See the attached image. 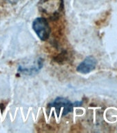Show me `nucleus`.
Wrapping results in <instances>:
<instances>
[{"label":"nucleus","mask_w":117,"mask_h":133,"mask_svg":"<svg viewBox=\"0 0 117 133\" xmlns=\"http://www.w3.org/2000/svg\"><path fill=\"white\" fill-rule=\"evenodd\" d=\"M64 7V0H40L38 3L39 11L52 20L59 17Z\"/></svg>","instance_id":"1"},{"label":"nucleus","mask_w":117,"mask_h":133,"mask_svg":"<svg viewBox=\"0 0 117 133\" xmlns=\"http://www.w3.org/2000/svg\"><path fill=\"white\" fill-rule=\"evenodd\" d=\"M74 103L65 98L58 97L48 105V108L54 109L58 116H66L73 110Z\"/></svg>","instance_id":"2"},{"label":"nucleus","mask_w":117,"mask_h":133,"mask_svg":"<svg viewBox=\"0 0 117 133\" xmlns=\"http://www.w3.org/2000/svg\"><path fill=\"white\" fill-rule=\"evenodd\" d=\"M33 29L42 41H45L49 38L51 30L47 19L44 17L35 19L33 23Z\"/></svg>","instance_id":"3"},{"label":"nucleus","mask_w":117,"mask_h":133,"mask_svg":"<svg viewBox=\"0 0 117 133\" xmlns=\"http://www.w3.org/2000/svg\"><path fill=\"white\" fill-rule=\"evenodd\" d=\"M43 65V60L41 58H37V59L33 60L28 63L23 64L19 65L17 71L19 74L27 76H30L37 74Z\"/></svg>","instance_id":"4"},{"label":"nucleus","mask_w":117,"mask_h":133,"mask_svg":"<svg viewBox=\"0 0 117 133\" xmlns=\"http://www.w3.org/2000/svg\"><path fill=\"white\" fill-rule=\"evenodd\" d=\"M97 60L95 57L92 56H88L77 66L76 71L81 74H88L95 69L97 66Z\"/></svg>","instance_id":"5"},{"label":"nucleus","mask_w":117,"mask_h":133,"mask_svg":"<svg viewBox=\"0 0 117 133\" xmlns=\"http://www.w3.org/2000/svg\"><path fill=\"white\" fill-rule=\"evenodd\" d=\"M20 0H0V3L3 4H10V5H14L17 4Z\"/></svg>","instance_id":"6"},{"label":"nucleus","mask_w":117,"mask_h":133,"mask_svg":"<svg viewBox=\"0 0 117 133\" xmlns=\"http://www.w3.org/2000/svg\"><path fill=\"white\" fill-rule=\"evenodd\" d=\"M4 108H5V106L3 104H0V116L2 115V112L4 111Z\"/></svg>","instance_id":"7"}]
</instances>
